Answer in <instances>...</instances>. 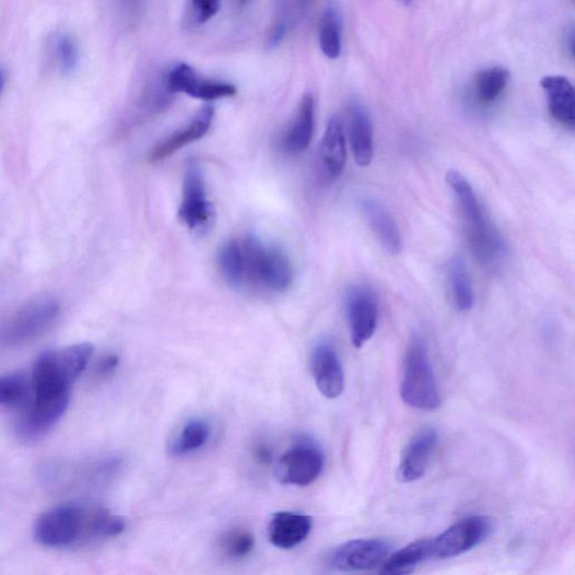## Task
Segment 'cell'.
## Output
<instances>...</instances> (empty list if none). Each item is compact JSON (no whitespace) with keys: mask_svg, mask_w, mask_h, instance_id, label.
<instances>
[{"mask_svg":"<svg viewBox=\"0 0 575 575\" xmlns=\"http://www.w3.org/2000/svg\"><path fill=\"white\" fill-rule=\"evenodd\" d=\"M447 275L457 309L462 313L470 312L474 306V292L467 265L461 257L450 258Z\"/></svg>","mask_w":575,"mask_h":575,"instance_id":"cb8c5ba5","label":"cell"},{"mask_svg":"<svg viewBox=\"0 0 575 575\" xmlns=\"http://www.w3.org/2000/svg\"><path fill=\"white\" fill-rule=\"evenodd\" d=\"M214 118V108L204 106L189 125L156 145L150 154L151 162H160L208 134Z\"/></svg>","mask_w":575,"mask_h":575,"instance_id":"d6986e66","label":"cell"},{"mask_svg":"<svg viewBox=\"0 0 575 575\" xmlns=\"http://www.w3.org/2000/svg\"><path fill=\"white\" fill-rule=\"evenodd\" d=\"M127 523L102 508L78 504L55 507L35 524V539L51 549H69L118 537Z\"/></svg>","mask_w":575,"mask_h":575,"instance_id":"7a4b0ae2","label":"cell"},{"mask_svg":"<svg viewBox=\"0 0 575 575\" xmlns=\"http://www.w3.org/2000/svg\"><path fill=\"white\" fill-rule=\"evenodd\" d=\"M446 181L459 204L472 255L486 268L498 267L507 256V246L500 230L484 212L474 188L458 171H449Z\"/></svg>","mask_w":575,"mask_h":575,"instance_id":"3957f363","label":"cell"},{"mask_svg":"<svg viewBox=\"0 0 575 575\" xmlns=\"http://www.w3.org/2000/svg\"><path fill=\"white\" fill-rule=\"evenodd\" d=\"M94 351L92 344L80 343L37 357L31 380L33 395L17 424L23 439L43 438L61 421L70 403L71 388Z\"/></svg>","mask_w":575,"mask_h":575,"instance_id":"6da1fadb","label":"cell"},{"mask_svg":"<svg viewBox=\"0 0 575 575\" xmlns=\"http://www.w3.org/2000/svg\"><path fill=\"white\" fill-rule=\"evenodd\" d=\"M565 44L568 47L570 55L573 57V48H574V31L571 27L568 31H566V37H565Z\"/></svg>","mask_w":575,"mask_h":575,"instance_id":"836d02e7","label":"cell"},{"mask_svg":"<svg viewBox=\"0 0 575 575\" xmlns=\"http://www.w3.org/2000/svg\"><path fill=\"white\" fill-rule=\"evenodd\" d=\"M361 213L378 238L383 248L391 256H398L403 248L400 228L384 204L374 197H363L360 200Z\"/></svg>","mask_w":575,"mask_h":575,"instance_id":"9a60e30c","label":"cell"},{"mask_svg":"<svg viewBox=\"0 0 575 575\" xmlns=\"http://www.w3.org/2000/svg\"><path fill=\"white\" fill-rule=\"evenodd\" d=\"M57 57L61 70L66 73L73 72L79 63V51L74 39L62 35L57 44Z\"/></svg>","mask_w":575,"mask_h":575,"instance_id":"f546056e","label":"cell"},{"mask_svg":"<svg viewBox=\"0 0 575 575\" xmlns=\"http://www.w3.org/2000/svg\"><path fill=\"white\" fill-rule=\"evenodd\" d=\"M238 4L244 7L246 3L249 2V0H237Z\"/></svg>","mask_w":575,"mask_h":575,"instance_id":"f35d334b","label":"cell"},{"mask_svg":"<svg viewBox=\"0 0 575 575\" xmlns=\"http://www.w3.org/2000/svg\"><path fill=\"white\" fill-rule=\"evenodd\" d=\"M509 71L504 67H490L479 71L473 81V92L481 105L497 102L508 87Z\"/></svg>","mask_w":575,"mask_h":575,"instance_id":"603a6c76","label":"cell"},{"mask_svg":"<svg viewBox=\"0 0 575 575\" xmlns=\"http://www.w3.org/2000/svg\"><path fill=\"white\" fill-rule=\"evenodd\" d=\"M219 265L225 279L235 286H243L240 244L237 239L225 243L219 254Z\"/></svg>","mask_w":575,"mask_h":575,"instance_id":"83f0119b","label":"cell"},{"mask_svg":"<svg viewBox=\"0 0 575 575\" xmlns=\"http://www.w3.org/2000/svg\"><path fill=\"white\" fill-rule=\"evenodd\" d=\"M59 314L55 301L33 302L0 324V349H12L44 335Z\"/></svg>","mask_w":575,"mask_h":575,"instance_id":"8992f818","label":"cell"},{"mask_svg":"<svg viewBox=\"0 0 575 575\" xmlns=\"http://www.w3.org/2000/svg\"><path fill=\"white\" fill-rule=\"evenodd\" d=\"M4 86H5V72L3 68L0 67V96H2Z\"/></svg>","mask_w":575,"mask_h":575,"instance_id":"d590c367","label":"cell"},{"mask_svg":"<svg viewBox=\"0 0 575 575\" xmlns=\"http://www.w3.org/2000/svg\"><path fill=\"white\" fill-rule=\"evenodd\" d=\"M211 427L202 420H192L183 429L171 450L176 457L187 456L209 442Z\"/></svg>","mask_w":575,"mask_h":575,"instance_id":"484cf974","label":"cell"},{"mask_svg":"<svg viewBox=\"0 0 575 575\" xmlns=\"http://www.w3.org/2000/svg\"><path fill=\"white\" fill-rule=\"evenodd\" d=\"M347 140L338 117H332L326 127L319 149L320 172L326 180L341 177L347 164Z\"/></svg>","mask_w":575,"mask_h":575,"instance_id":"e0dca14e","label":"cell"},{"mask_svg":"<svg viewBox=\"0 0 575 575\" xmlns=\"http://www.w3.org/2000/svg\"><path fill=\"white\" fill-rule=\"evenodd\" d=\"M118 364V357L110 355L105 357L99 365V372L103 375H107L113 372L114 368H116Z\"/></svg>","mask_w":575,"mask_h":575,"instance_id":"d6a6232c","label":"cell"},{"mask_svg":"<svg viewBox=\"0 0 575 575\" xmlns=\"http://www.w3.org/2000/svg\"><path fill=\"white\" fill-rule=\"evenodd\" d=\"M192 20L203 24L213 19L221 9V0H189Z\"/></svg>","mask_w":575,"mask_h":575,"instance_id":"4dcf8cb0","label":"cell"},{"mask_svg":"<svg viewBox=\"0 0 575 575\" xmlns=\"http://www.w3.org/2000/svg\"><path fill=\"white\" fill-rule=\"evenodd\" d=\"M319 46L328 59L336 60L342 51L341 20L333 8L324 11L319 24Z\"/></svg>","mask_w":575,"mask_h":575,"instance_id":"d4e9b609","label":"cell"},{"mask_svg":"<svg viewBox=\"0 0 575 575\" xmlns=\"http://www.w3.org/2000/svg\"><path fill=\"white\" fill-rule=\"evenodd\" d=\"M31 382L23 373L0 376V406H17L28 399Z\"/></svg>","mask_w":575,"mask_h":575,"instance_id":"4316f807","label":"cell"},{"mask_svg":"<svg viewBox=\"0 0 575 575\" xmlns=\"http://www.w3.org/2000/svg\"><path fill=\"white\" fill-rule=\"evenodd\" d=\"M347 317L352 344L361 349L374 338L378 327L379 304L372 288L365 284L350 288L347 296Z\"/></svg>","mask_w":575,"mask_h":575,"instance_id":"9c48e42d","label":"cell"},{"mask_svg":"<svg viewBox=\"0 0 575 575\" xmlns=\"http://www.w3.org/2000/svg\"><path fill=\"white\" fill-rule=\"evenodd\" d=\"M212 218L213 208L203 178L197 166L191 164L184 180L179 219L188 228L199 230L207 226Z\"/></svg>","mask_w":575,"mask_h":575,"instance_id":"8fae6325","label":"cell"},{"mask_svg":"<svg viewBox=\"0 0 575 575\" xmlns=\"http://www.w3.org/2000/svg\"><path fill=\"white\" fill-rule=\"evenodd\" d=\"M171 93L186 94L201 101H216L233 97L236 87L227 82L200 78L187 63L176 66L167 79Z\"/></svg>","mask_w":575,"mask_h":575,"instance_id":"7c38bea8","label":"cell"},{"mask_svg":"<svg viewBox=\"0 0 575 575\" xmlns=\"http://www.w3.org/2000/svg\"><path fill=\"white\" fill-rule=\"evenodd\" d=\"M255 538L246 530H234L224 538L223 551L227 558L238 560L248 556L255 549Z\"/></svg>","mask_w":575,"mask_h":575,"instance_id":"f1b7e54d","label":"cell"},{"mask_svg":"<svg viewBox=\"0 0 575 575\" xmlns=\"http://www.w3.org/2000/svg\"><path fill=\"white\" fill-rule=\"evenodd\" d=\"M313 529L310 516L291 512L275 514L268 527L271 544L281 550H292L301 545Z\"/></svg>","mask_w":575,"mask_h":575,"instance_id":"ac0fdd59","label":"cell"},{"mask_svg":"<svg viewBox=\"0 0 575 575\" xmlns=\"http://www.w3.org/2000/svg\"><path fill=\"white\" fill-rule=\"evenodd\" d=\"M391 551L392 545L385 540H354L338 547L330 561L343 572L373 571L383 566Z\"/></svg>","mask_w":575,"mask_h":575,"instance_id":"30bf717a","label":"cell"},{"mask_svg":"<svg viewBox=\"0 0 575 575\" xmlns=\"http://www.w3.org/2000/svg\"><path fill=\"white\" fill-rule=\"evenodd\" d=\"M325 456L310 439H304L288 449L275 466V477L282 484L307 486L321 474Z\"/></svg>","mask_w":575,"mask_h":575,"instance_id":"ba28073f","label":"cell"},{"mask_svg":"<svg viewBox=\"0 0 575 575\" xmlns=\"http://www.w3.org/2000/svg\"><path fill=\"white\" fill-rule=\"evenodd\" d=\"M400 395L408 406L435 410L441 406L438 385L425 339L415 333L407 345Z\"/></svg>","mask_w":575,"mask_h":575,"instance_id":"277c9868","label":"cell"},{"mask_svg":"<svg viewBox=\"0 0 575 575\" xmlns=\"http://www.w3.org/2000/svg\"><path fill=\"white\" fill-rule=\"evenodd\" d=\"M312 373L318 390L328 399L339 398L345 387L340 356L331 343L317 345L312 356Z\"/></svg>","mask_w":575,"mask_h":575,"instance_id":"4fadbf2b","label":"cell"},{"mask_svg":"<svg viewBox=\"0 0 575 575\" xmlns=\"http://www.w3.org/2000/svg\"><path fill=\"white\" fill-rule=\"evenodd\" d=\"M257 456L259 460H262L263 462L271 459L270 450L265 446H261L257 449Z\"/></svg>","mask_w":575,"mask_h":575,"instance_id":"e575fe53","label":"cell"},{"mask_svg":"<svg viewBox=\"0 0 575 575\" xmlns=\"http://www.w3.org/2000/svg\"><path fill=\"white\" fill-rule=\"evenodd\" d=\"M286 23L285 22H278L271 30L269 37H268V47L270 49H275L280 46L282 43V39L284 38L286 34Z\"/></svg>","mask_w":575,"mask_h":575,"instance_id":"1f68e13d","label":"cell"},{"mask_svg":"<svg viewBox=\"0 0 575 575\" xmlns=\"http://www.w3.org/2000/svg\"><path fill=\"white\" fill-rule=\"evenodd\" d=\"M491 531L492 520L488 516L463 518L431 540V558L446 560L462 555L485 541Z\"/></svg>","mask_w":575,"mask_h":575,"instance_id":"52a82bcc","label":"cell"},{"mask_svg":"<svg viewBox=\"0 0 575 575\" xmlns=\"http://www.w3.org/2000/svg\"><path fill=\"white\" fill-rule=\"evenodd\" d=\"M301 2H302V3H305V2H306V0H301Z\"/></svg>","mask_w":575,"mask_h":575,"instance_id":"ab89813d","label":"cell"},{"mask_svg":"<svg viewBox=\"0 0 575 575\" xmlns=\"http://www.w3.org/2000/svg\"><path fill=\"white\" fill-rule=\"evenodd\" d=\"M399 2L403 5H408L409 3H412L413 0H399Z\"/></svg>","mask_w":575,"mask_h":575,"instance_id":"8d00e7d4","label":"cell"},{"mask_svg":"<svg viewBox=\"0 0 575 575\" xmlns=\"http://www.w3.org/2000/svg\"><path fill=\"white\" fill-rule=\"evenodd\" d=\"M437 444L438 434L434 429L420 431L403 448L398 468L399 480L408 483L422 479L429 470Z\"/></svg>","mask_w":575,"mask_h":575,"instance_id":"5bb4252c","label":"cell"},{"mask_svg":"<svg viewBox=\"0 0 575 575\" xmlns=\"http://www.w3.org/2000/svg\"><path fill=\"white\" fill-rule=\"evenodd\" d=\"M432 560L431 540H420L390 554L382 566L380 573L389 575L410 574L421 563Z\"/></svg>","mask_w":575,"mask_h":575,"instance_id":"7402d4cb","label":"cell"},{"mask_svg":"<svg viewBox=\"0 0 575 575\" xmlns=\"http://www.w3.org/2000/svg\"><path fill=\"white\" fill-rule=\"evenodd\" d=\"M243 285L254 284L270 292H284L293 281L291 262L256 236L242 240Z\"/></svg>","mask_w":575,"mask_h":575,"instance_id":"5b68a950","label":"cell"},{"mask_svg":"<svg viewBox=\"0 0 575 575\" xmlns=\"http://www.w3.org/2000/svg\"><path fill=\"white\" fill-rule=\"evenodd\" d=\"M315 128V101L312 94H306L298 107L296 117L286 130L282 145L286 152L301 153L310 144Z\"/></svg>","mask_w":575,"mask_h":575,"instance_id":"44dd1931","label":"cell"},{"mask_svg":"<svg viewBox=\"0 0 575 575\" xmlns=\"http://www.w3.org/2000/svg\"><path fill=\"white\" fill-rule=\"evenodd\" d=\"M128 2L132 5V7H137L139 4V0H128Z\"/></svg>","mask_w":575,"mask_h":575,"instance_id":"74e56055","label":"cell"},{"mask_svg":"<svg viewBox=\"0 0 575 575\" xmlns=\"http://www.w3.org/2000/svg\"><path fill=\"white\" fill-rule=\"evenodd\" d=\"M348 133L353 157L361 168L372 164L375 156V132L372 118L357 102L348 110Z\"/></svg>","mask_w":575,"mask_h":575,"instance_id":"2e32d148","label":"cell"},{"mask_svg":"<svg viewBox=\"0 0 575 575\" xmlns=\"http://www.w3.org/2000/svg\"><path fill=\"white\" fill-rule=\"evenodd\" d=\"M541 87L547 94L552 117L564 128L573 130L575 94L571 81L563 75H548L542 79Z\"/></svg>","mask_w":575,"mask_h":575,"instance_id":"ffe728a7","label":"cell"}]
</instances>
